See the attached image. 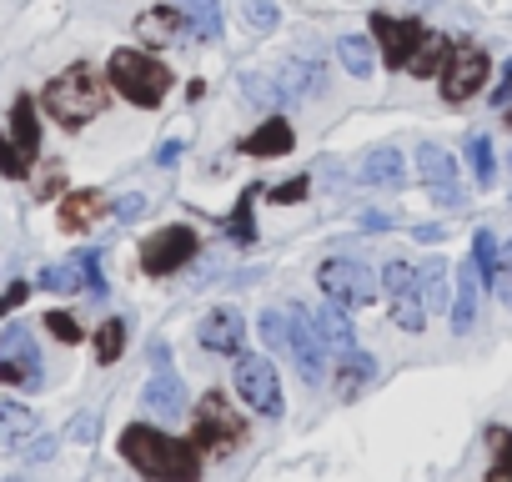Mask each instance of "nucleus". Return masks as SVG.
Returning <instances> with one entry per match:
<instances>
[{"mask_svg":"<svg viewBox=\"0 0 512 482\" xmlns=\"http://www.w3.org/2000/svg\"><path fill=\"white\" fill-rule=\"evenodd\" d=\"M121 452L136 472H146L151 482H196L201 477V452L191 442H176L146 422H131L121 432Z\"/></svg>","mask_w":512,"mask_h":482,"instance_id":"1","label":"nucleus"},{"mask_svg":"<svg viewBox=\"0 0 512 482\" xmlns=\"http://www.w3.org/2000/svg\"><path fill=\"white\" fill-rule=\"evenodd\" d=\"M106 101H111V91H106V81L91 71V66H71V71H61L51 86H46V111L61 121V126H86L91 116H101L106 111Z\"/></svg>","mask_w":512,"mask_h":482,"instance_id":"2","label":"nucleus"},{"mask_svg":"<svg viewBox=\"0 0 512 482\" xmlns=\"http://www.w3.org/2000/svg\"><path fill=\"white\" fill-rule=\"evenodd\" d=\"M111 86L131 101V106H161L171 91V71L141 51H116L111 56Z\"/></svg>","mask_w":512,"mask_h":482,"instance_id":"3","label":"nucleus"},{"mask_svg":"<svg viewBox=\"0 0 512 482\" xmlns=\"http://www.w3.org/2000/svg\"><path fill=\"white\" fill-rule=\"evenodd\" d=\"M191 437H196L206 452L226 457V452H236V447L246 442V422L231 412V402H226L221 392H211V397H201V407H196V427H191Z\"/></svg>","mask_w":512,"mask_h":482,"instance_id":"4","label":"nucleus"},{"mask_svg":"<svg viewBox=\"0 0 512 482\" xmlns=\"http://www.w3.org/2000/svg\"><path fill=\"white\" fill-rule=\"evenodd\" d=\"M236 392H241V402H251V412L282 417V377H277L272 357H241L236 362Z\"/></svg>","mask_w":512,"mask_h":482,"instance_id":"5","label":"nucleus"},{"mask_svg":"<svg viewBox=\"0 0 512 482\" xmlns=\"http://www.w3.org/2000/svg\"><path fill=\"white\" fill-rule=\"evenodd\" d=\"M317 282H322V292H327L337 307H367V302L377 297V277H372L362 262H352V257H332V262H322Z\"/></svg>","mask_w":512,"mask_h":482,"instance_id":"6","label":"nucleus"},{"mask_svg":"<svg viewBox=\"0 0 512 482\" xmlns=\"http://www.w3.org/2000/svg\"><path fill=\"white\" fill-rule=\"evenodd\" d=\"M191 257H196V231H191V226H161L146 247H141V267H146L151 277H171V272H181Z\"/></svg>","mask_w":512,"mask_h":482,"instance_id":"7","label":"nucleus"},{"mask_svg":"<svg viewBox=\"0 0 512 482\" xmlns=\"http://www.w3.org/2000/svg\"><path fill=\"white\" fill-rule=\"evenodd\" d=\"M0 382H11V387H36L41 382V352H36V342L21 322L0 332Z\"/></svg>","mask_w":512,"mask_h":482,"instance_id":"8","label":"nucleus"},{"mask_svg":"<svg viewBox=\"0 0 512 482\" xmlns=\"http://www.w3.org/2000/svg\"><path fill=\"white\" fill-rule=\"evenodd\" d=\"M482 81H487V56L477 46H452L447 66H442V96L452 106H462V101H472L482 91Z\"/></svg>","mask_w":512,"mask_h":482,"instance_id":"9","label":"nucleus"},{"mask_svg":"<svg viewBox=\"0 0 512 482\" xmlns=\"http://www.w3.org/2000/svg\"><path fill=\"white\" fill-rule=\"evenodd\" d=\"M287 352L297 357V372H302V382H322L327 377V342L317 337V327H312V317L307 312H287Z\"/></svg>","mask_w":512,"mask_h":482,"instance_id":"10","label":"nucleus"},{"mask_svg":"<svg viewBox=\"0 0 512 482\" xmlns=\"http://www.w3.org/2000/svg\"><path fill=\"white\" fill-rule=\"evenodd\" d=\"M372 36L382 41V56H387V66H412V56H417V46L427 41V26L422 21H392V16H372Z\"/></svg>","mask_w":512,"mask_h":482,"instance_id":"11","label":"nucleus"},{"mask_svg":"<svg viewBox=\"0 0 512 482\" xmlns=\"http://www.w3.org/2000/svg\"><path fill=\"white\" fill-rule=\"evenodd\" d=\"M41 287L46 292H91V297H101L106 287H101V267H96V252H76L71 262H61V267H46L41 272Z\"/></svg>","mask_w":512,"mask_h":482,"instance_id":"12","label":"nucleus"},{"mask_svg":"<svg viewBox=\"0 0 512 482\" xmlns=\"http://www.w3.org/2000/svg\"><path fill=\"white\" fill-rule=\"evenodd\" d=\"M146 407L161 417V422H181L186 417V387L171 367H156V377L146 382Z\"/></svg>","mask_w":512,"mask_h":482,"instance_id":"13","label":"nucleus"},{"mask_svg":"<svg viewBox=\"0 0 512 482\" xmlns=\"http://www.w3.org/2000/svg\"><path fill=\"white\" fill-rule=\"evenodd\" d=\"M196 337H201V347H211V352H241V342H246V322H241L231 307H216L211 317H201Z\"/></svg>","mask_w":512,"mask_h":482,"instance_id":"14","label":"nucleus"},{"mask_svg":"<svg viewBox=\"0 0 512 482\" xmlns=\"http://www.w3.org/2000/svg\"><path fill=\"white\" fill-rule=\"evenodd\" d=\"M417 161H422V181L447 201V206H457V161H452V151H442V146H422L417 151Z\"/></svg>","mask_w":512,"mask_h":482,"instance_id":"15","label":"nucleus"},{"mask_svg":"<svg viewBox=\"0 0 512 482\" xmlns=\"http://www.w3.org/2000/svg\"><path fill=\"white\" fill-rule=\"evenodd\" d=\"M357 181H367V186H402V181H407V161H402V151H397V146H377V151H367L362 166H357Z\"/></svg>","mask_w":512,"mask_h":482,"instance_id":"16","label":"nucleus"},{"mask_svg":"<svg viewBox=\"0 0 512 482\" xmlns=\"http://www.w3.org/2000/svg\"><path fill=\"white\" fill-rule=\"evenodd\" d=\"M477 267H472V257L457 267V297H452V332L457 337H467L472 332V322H477Z\"/></svg>","mask_w":512,"mask_h":482,"instance_id":"17","label":"nucleus"},{"mask_svg":"<svg viewBox=\"0 0 512 482\" xmlns=\"http://www.w3.org/2000/svg\"><path fill=\"white\" fill-rule=\"evenodd\" d=\"M181 31H186V21H181V11H176V6L146 11V16L136 21V41H146V46H176V41H181Z\"/></svg>","mask_w":512,"mask_h":482,"instance_id":"18","label":"nucleus"},{"mask_svg":"<svg viewBox=\"0 0 512 482\" xmlns=\"http://www.w3.org/2000/svg\"><path fill=\"white\" fill-rule=\"evenodd\" d=\"M106 196L101 191H71L66 201H61V226L66 231H86V226H96L101 216H106Z\"/></svg>","mask_w":512,"mask_h":482,"instance_id":"19","label":"nucleus"},{"mask_svg":"<svg viewBox=\"0 0 512 482\" xmlns=\"http://www.w3.org/2000/svg\"><path fill=\"white\" fill-rule=\"evenodd\" d=\"M292 141H297V136H292L287 121H262V126L241 141V151H246V156H287Z\"/></svg>","mask_w":512,"mask_h":482,"instance_id":"20","label":"nucleus"},{"mask_svg":"<svg viewBox=\"0 0 512 482\" xmlns=\"http://www.w3.org/2000/svg\"><path fill=\"white\" fill-rule=\"evenodd\" d=\"M11 131H16V151H21V161L31 166V161H36V151H41V121H36V106H31V96H16Z\"/></svg>","mask_w":512,"mask_h":482,"instance_id":"21","label":"nucleus"},{"mask_svg":"<svg viewBox=\"0 0 512 482\" xmlns=\"http://www.w3.org/2000/svg\"><path fill=\"white\" fill-rule=\"evenodd\" d=\"M176 11L196 41H221V0H181Z\"/></svg>","mask_w":512,"mask_h":482,"instance_id":"22","label":"nucleus"},{"mask_svg":"<svg viewBox=\"0 0 512 482\" xmlns=\"http://www.w3.org/2000/svg\"><path fill=\"white\" fill-rule=\"evenodd\" d=\"M312 327H317V337L332 347V352H352V322H347V312L337 307V302H327L322 312H312Z\"/></svg>","mask_w":512,"mask_h":482,"instance_id":"23","label":"nucleus"},{"mask_svg":"<svg viewBox=\"0 0 512 482\" xmlns=\"http://www.w3.org/2000/svg\"><path fill=\"white\" fill-rule=\"evenodd\" d=\"M447 262L442 257H432L427 267H417V287H422V302H427V312H437V307H447Z\"/></svg>","mask_w":512,"mask_h":482,"instance_id":"24","label":"nucleus"},{"mask_svg":"<svg viewBox=\"0 0 512 482\" xmlns=\"http://www.w3.org/2000/svg\"><path fill=\"white\" fill-rule=\"evenodd\" d=\"M337 56H342V66H347L357 81H367V76H372V66H377V56H372V41H367V36H342V41H337Z\"/></svg>","mask_w":512,"mask_h":482,"instance_id":"25","label":"nucleus"},{"mask_svg":"<svg viewBox=\"0 0 512 482\" xmlns=\"http://www.w3.org/2000/svg\"><path fill=\"white\" fill-rule=\"evenodd\" d=\"M392 322H397L402 332H422V327H427V302H422V287H412V292H397V297H392Z\"/></svg>","mask_w":512,"mask_h":482,"instance_id":"26","label":"nucleus"},{"mask_svg":"<svg viewBox=\"0 0 512 482\" xmlns=\"http://www.w3.org/2000/svg\"><path fill=\"white\" fill-rule=\"evenodd\" d=\"M236 11H241V21H246L256 36H272V31L282 26V11L272 6V0H236Z\"/></svg>","mask_w":512,"mask_h":482,"instance_id":"27","label":"nucleus"},{"mask_svg":"<svg viewBox=\"0 0 512 482\" xmlns=\"http://www.w3.org/2000/svg\"><path fill=\"white\" fill-rule=\"evenodd\" d=\"M447 51H452V46H447L437 31H427V41L417 46V56H412V66H407V71H412V76H432V71H442V66H447Z\"/></svg>","mask_w":512,"mask_h":482,"instance_id":"28","label":"nucleus"},{"mask_svg":"<svg viewBox=\"0 0 512 482\" xmlns=\"http://www.w3.org/2000/svg\"><path fill=\"white\" fill-rule=\"evenodd\" d=\"M377 372V362L367 357V352H347V362H342V377H337V387H342V397H352V392H362L367 387V377Z\"/></svg>","mask_w":512,"mask_h":482,"instance_id":"29","label":"nucleus"},{"mask_svg":"<svg viewBox=\"0 0 512 482\" xmlns=\"http://www.w3.org/2000/svg\"><path fill=\"white\" fill-rule=\"evenodd\" d=\"M31 427H36L31 407H21V402H0V442H11V437H26Z\"/></svg>","mask_w":512,"mask_h":482,"instance_id":"30","label":"nucleus"},{"mask_svg":"<svg viewBox=\"0 0 512 482\" xmlns=\"http://www.w3.org/2000/svg\"><path fill=\"white\" fill-rule=\"evenodd\" d=\"M467 161H472V181H477V186H492L497 166H492V141H487V136H472V141H467Z\"/></svg>","mask_w":512,"mask_h":482,"instance_id":"31","label":"nucleus"},{"mask_svg":"<svg viewBox=\"0 0 512 482\" xmlns=\"http://www.w3.org/2000/svg\"><path fill=\"white\" fill-rule=\"evenodd\" d=\"M126 352V322H101V332H96V362H116Z\"/></svg>","mask_w":512,"mask_h":482,"instance_id":"32","label":"nucleus"},{"mask_svg":"<svg viewBox=\"0 0 512 482\" xmlns=\"http://www.w3.org/2000/svg\"><path fill=\"white\" fill-rule=\"evenodd\" d=\"M251 201H256V186H246V191H241V201H236V216L226 221V231L241 241V247H246V241H256V226H251Z\"/></svg>","mask_w":512,"mask_h":482,"instance_id":"33","label":"nucleus"},{"mask_svg":"<svg viewBox=\"0 0 512 482\" xmlns=\"http://www.w3.org/2000/svg\"><path fill=\"white\" fill-rule=\"evenodd\" d=\"M472 267H477V277H482V282H492V272H497V247H492V231H477V236H472Z\"/></svg>","mask_w":512,"mask_h":482,"instance_id":"34","label":"nucleus"},{"mask_svg":"<svg viewBox=\"0 0 512 482\" xmlns=\"http://www.w3.org/2000/svg\"><path fill=\"white\" fill-rule=\"evenodd\" d=\"M382 287H387L392 297H397V292H412V287H417V267H412V262H387Z\"/></svg>","mask_w":512,"mask_h":482,"instance_id":"35","label":"nucleus"},{"mask_svg":"<svg viewBox=\"0 0 512 482\" xmlns=\"http://www.w3.org/2000/svg\"><path fill=\"white\" fill-rule=\"evenodd\" d=\"M492 287H497V297L512 307V241L502 247V257H497V272H492Z\"/></svg>","mask_w":512,"mask_h":482,"instance_id":"36","label":"nucleus"},{"mask_svg":"<svg viewBox=\"0 0 512 482\" xmlns=\"http://www.w3.org/2000/svg\"><path fill=\"white\" fill-rule=\"evenodd\" d=\"M262 337H267V347L277 352V347H287V312H262Z\"/></svg>","mask_w":512,"mask_h":482,"instance_id":"37","label":"nucleus"},{"mask_svg":"<svg viewBox=\"0 0 512 482\" xmlns=\"http://www.w3.org/2000/svg\"><path fill=\"white\" fill-rule=\"evenodd\" d=\"M46 327H51V337H61V342H71V347L86 337V332H81V322H76V317H66V312H51V317H46Z\"/></svg>","mask_w":512,"mask_h":482,"instance_id":"38","label":"nucleus"},{"mask_svg":"<svg viewBox=\"0 0 512 482\" xmlns=\"http://www.w3.org/2000/svg\"><path fill=\"white\" fill-rule=\"evenodd\" d=\"M26 171H31V166L21 161V151H16L6 136H0V176H26Z\"/></svg>","mask_w":512,"mask_h":482,"instance_id":"39","label":"nucleus"},{"mask_svg":"<svg viewBox=\"0 0 512 482\" xmlns=\"http://www.w3.org/2000/svg\"><path fill=\"white\" fill-rule=\"evenodd\" d=\"M26 297H31V282H11L6 292H0V317H11V312H16Z\"/></svg>","mask_w":512,"mask_h":482,"instance_id":"40","label":"nucleus"},{"mask_svg":"<svg viewBox=\"0 0 512 482\" xmlns=\"http://www.w3.org/2000/svg\"><path fill=\"white\" fill-rule=\"evenodd\" d=\"M487 482H512V442H497V462H492Z\"/></svg>","mask_w":512,"mask_h":482,"instance_id":"41","label":"nucleus"},{"mask_svg":"<svg viewBox=\"0 0 512 482\" xmlns=\"http://www.w3.org/2000/svg\"><path fill=\"white\" fill-rule=\"evenodd\" d=\"M307 186H312L307 176H297V181H287V186H272V201H282V206H287V201H302Z\"/></svg>","mask_w":512,"mask_h":482,"instance_id":"42","label":"nucleus"},{"mask_svg":"<svg viewBox=\"0 0 512 482\" xmlns=\"http://www.w3.org/2000/svg\"><path fill=\"white\" fill-rule=\"evenodd\" d=\"M96 427H101V422H96V412H81V417L71 422V442H91V437H96Z\"/></svg>","mask_w":512,"mask_h":482,"instance_id":"43","label":"nucleus"},{"mask_svg":"<svg viewBox=\"0 0 512 482\" xmlns=\"http://www.w3.org/2000/svg\"><path fill=\"white\" fill-rule=\"evenodd\" d=\"M141 211H146V196H136V191H131V196H121V201H116V216H121V221H136V216H141Z\"/></svg>","mask_w":512,"mask_h":482,"instance_id":"44","label":"nucleus"},{"mask_svg":"<svg viewBox=\"0 0 512 482\" xmlns=\"http://www.w3.org/2000/svg\"><path fill=\"white\" fill-rule=\"evenodd\" d=\"M512 101V61H507V71H502V86L492 91V106H507Z\"/></svg>","mask_w":512,"mask_h":482,"instance_id":"45","label":"nucleus"},{"mask_svg":"<svg viewBox=\"0 0 512 482\" xmlns=\"http://www.w3.org/2000/svg\"><path fill=\"white\" fill-rule=\"evenodd\" d=\"M176 156H181V141H166V146L156 151V166H176Z\"/></svg>","mask_w":512,"mask_h":482,"instance_id":"46","label":"nucleus"},{"mask_svg":"<svg viewBox=\"0 0 512 482\" xmlns=\"http://www.w3.org/2000/svg\"><path fill=\"white\" fill-rule=\"evenodd\" d=\"M51 452H56V437H36V447H26V457H36V462L51 457Z\"/></svg>","mask_w":512,"mask_h":482,"instance_id":"47","label":"nucleus"}]
</instances>
